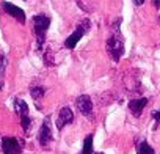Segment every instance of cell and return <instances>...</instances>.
I'll return each instance as SVG.
<instances>
[{
  "instance_id": "11",
  "label": "cell",
  "mask_w": 160,
  "mask_h": 154,
  "mask_svg": "<svg viewBox=\"0 0 160 154\" xmlns=\"http://www.w3.org/2000/svg\"><path fill=\"white\" fill-rule=\"evenodd\" d=\"M93 140H94V135L93 134H88L83 140V148L80 151V154H93Z\"/></svg>"
},
{
  "instance_id": "3",
  "label": "cell",
  "mask_w": 160,
  "mask_h": 154,
  "mask_svg": "<svg viewBox=\"0 0 160 154\" xmlns=\"http://www.w3.org/2000/svg\"><path fill=\"white\" fill-rule=\"evenodd\" d=\"M90 27H91L90 21H88V19H83L82 22L77 25V28H75V30L66 38V41H64V47H66V49H74V47L78 44V41L83 38V35L90 30Z\"/></svg>"
},
{
  "instance_id": "17",
  "label": "cell",
  "mask_w": 160,
  "mask_h": 154,
  "mask_svg": "<svg viewBox=\"0 0 160 154\" xmlns=\"http://www.w3.org/2000/svg\"><path fill=\"white\" fill-rule=\"evenodd\" d=\"M152 5L155 8H160V0H152Z\"/></svg>"
},
{
  "instance_id": "9",
  "label": "cell",
  "mask_w": 160,
  "mask_h": 154,
  "mask_svg": "<svg viewBox=\"0 0 160 154\" xmlns=\"http://www.w3.org/2000/svg\"><path fill=\"white\" fill-rule=\"evenodd\" d=\"M146 105H148V98H137L129 102V110L133 116H140Z\"/></svg>"
},
{
  "instance_id": "2",
  "label": "cell",
  "mask_w": 160,
  "mask_h": 154,
  "mask_svg": "<svg viewBox=\"0 0 160 154\" xmlns=\"http://www.w3.org/2000/svg\"><path fill=\"white\" fill-rule=\"evenodd\" d=\"M107 52H108V55L112 57L113 61L118 63V61L121 60V57H122V54H124V41H122V38H121L119 30L107 39Z\"/></svg>"
},
{
  "instance_id": "6",
  "label": "cell",
  "mask_w": 160,
  "mask_h": 154,
  "mask_svg": "<svg viewBox=\"0 0 160 154\" xmlns=\"http://www.w3.org/2000/svg\"><path fill=\"white\" fill-rule=\"evenodd\" d=\"M38 141L41 143V146H47L52 141V127H50V118H44L39 134H38Z\"/></svg>"
},
{
  "instance_id": "5",
  "label": "cell",
  "mask_w": 160,
  "mask_h": 154,
  "mask_svg": "<svg viewBox=\"0 0 160 154\" xmlns=\"http://www.w3.org/2000/svg\"><path fill=\"white\" fill-rule=\"evenodd\" d=\"M75 105L78 109V112L82 113L83 116H88L91 118L93 116V101L88 95H82L75 99Z\"/></svg>"
},
{
  "instance_id": "1",
  "label": "cell",
  "mask_w": 160,
  "mask_h": 154,
  "mask_svg": "<svg viewBox=\"0 0 160 154\" xmlns=\"http://www.w3.org/2000/svg\"><path fill=\"white\" fill-rule=\"evenodd\" d=\"M50 27V18H47L46 14H38L33 18V30L38 39V47L41 49L44 41H46V33Z\"/></svg>"
},
{
  "instance_id": "18",
  "label": "cell",
  "mask_w": 160,
  "mask_h": 154,
  "mask_svg": "<svg viewBox=\"0 0 160 154\" xmlns=\"http://www.w3.org/2000/svg\"><path fill=\"white\" fill-rule=\"evenodd\" d=\"M96 154H104V152H96Z\"/></svg>"
},
{
  "instance_id": "10",
  "label": "cell",
  "mask_w": 160,
  "mask_h": 154,
  "mask_svg": "<svg viewBox=\"0 0 160 154\" xmlns=\"http://www.w3.org/2000/svg\"><path fill=\"white\" fill-rule=\"evenodd\" d=\"M14 110L19 113V116H27L28 115V105L22 99H14Z\"/></svg>"
},
{
  "instance_id": "4",
  "label": "cell",
  "mask_w": 160,
  "mask_h": 154,
  "mask_svg": "<svg viewBox=\"0 0 160 154\" xmlns=\"http://www.w3.org/2000/svg\"><path fill=\"white\" fill-rule=\"evenodd\" d=\"M2 151H3V154H21L22 143L14 137H3L2 138Z\"/></svg>"
},
{
  "instance_id": "16",
  "label": "cell",
  "mask_w": 160,
  "mask_h": 154,
  "mask_svg": "<svg viewBox=\"0 0 160 154\" xmlns=\"http://www.w3.org/2000/svg\"><path fill=\"white\" fill-rule=\"evenodd\" d=\"M144 2H146V0H133V3H135L137 7H140V5H143Z\"/></svg>"
},
{
  "instance_id": "13",
  "label": "cell",
  "mask_w": 160,
  "mask_h": 154,
  "mask_svg": "<svg viewBox=\"0 0 160 154\" xmlns=\"http://www.w3.org/2000/svg\"><path fill=\"white\" fill-rule=\"evenodd\" d=\"M30 95H32V98H33L35 101H39V99L44 98L46 88H44V87H39V85H33V87H30Z\"/></svg>"
},
{
  "instance_id": "7",
  "label": "cell",
  "mask_w": 160,
  "mask_h": 154,
  "mask_svg": "<svg viewBox=\"0 0 160 154\" xmlns=\"http://www.w3.org/2000/svg\"><path fill=\"white\" fill-rule=\"evenodd\" d=\"M2 8H3L5 13H8L10 16H13L18 22L25 24V13H24V10H21L19 7H16V5H13L10 2H3L2 3Z\"/></svg>"
},
{
  "instance_id": "8",
  "label": "cell",
  "mask_w": 160,
  "mask_h": 154,
  "mask_svg": "<svg viewBox=\"0 0 160 154\" xmlns=\"http://www.w3.org/2000/svg\"><path fill=\"white\" fill-rule=\"evenodd\" d=\"M72 121H74V112L69 107H63L58 113V118H57V129L61 131L64 126L71 124Z\"/></svg>"
},
{
  "instance_id": "12",
  "label": "cell",
  "mask_w": 160,
  "mask_h": 154,
  "mask_svg": "<svg viewBox=\"0 0 160 154\" xmlns=\"http://www.w3.org/2000/svg\"><path fill=\"white\" fill-rule=\"evenodd\" d=\"M137 154H155V151L152 149V146L146 140H141L137 145Z\"/></svg>"
},
{
  "instance_id": "15",
  "label": "cell",
  "mask_w": 160,
  "mask_h": 154,
  "mask_svg": "<svg viewBox=\"0 0 160 154\" xmlns=\"http://www.w3.org/2000/svg\"><path fill=\"white\" fill-rule=\"evenodd\" d=\"M152 118H154V121H155V127H157V124L160 123V110L154 112V113H152Z\"/></svg>"
},
{
  "instance_id": "14",
  "label": "cell",
  "mask_w": 160,
  "mask_h": 154,
  "mask_svg": "<svg viewBox=\"0 0 160 154\" xmlns=\"http://www.w3.org/2000/svg\"><path fill=\"white\" fill-rule=\"evenodd\" d=\"M7 63H8L7 57H5V55H2V57H0V88H3V74H5Z\"/></svg>"
}]
</instances>
